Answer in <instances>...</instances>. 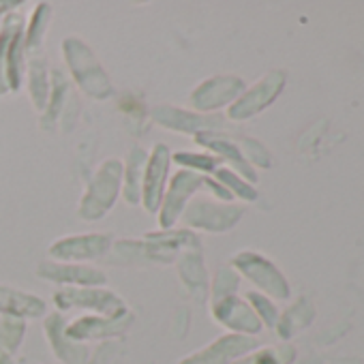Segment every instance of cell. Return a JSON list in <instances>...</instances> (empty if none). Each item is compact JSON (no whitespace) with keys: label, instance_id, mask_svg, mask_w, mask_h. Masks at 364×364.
Returning <instances> with one entry per match:
<instances>
[{"label":"cell","instance_id":"obj_25","mask_svg":"<svg viewBox=\"0 0 364 364\" xmlns=\"http://www.w3.org/2000/svg\"><path fill=\"white\" fill-rule=\"evenodd\" d=\"M240 283V274L232 266H223L217 270L215 279L210 281V300H219L225 296H236Z\"/></svg>","mask_w":364,"mask_h":364},{"label":"cell","instance_id":"obj_19","mask_svg":"<svg viewBox=\"0 0 364 364\" xmlns=\"http://www.w3.org/2000/svg\"><path fill=\"white\" fill-rule=\"evenodd\" d=\"M26 84H28L33 107L39 114H43L46 105H48V99H50V88H52V71H50L48 60L43 56H39V54H31L28 56Z\"/></svg>","mask_w":364,"mask_h":364},{"label":"cell","instance_id":"obj_8","mask_svg":"<svg viewBox=\"0 0 364 364\" xmlns=\"http://www.w3.org/2000/svg\"><path fill=\"white\" fill-rule=\"evenodd\" d=\"M245 92V80L238 75H213L200 82L189 95V109L198 114H215L230 107Z\"/></svg>","mask_w":364,"mask_h":364},{"label":"cell","instance_id":"obj_9","mask_svg":"<svg viewBox=\"0 0 364 364\" xmlns=\"http://www.w3.org/2000/svg\"><path fill=\"white\" fill-rule=\"evenodd\" d=\"M171 176V148L163 141L154 144L148 150V163L144 171V185H141V208L148 215H156L163 193L167 189V182Z\"/></svg>","mask_w":364,"mask_h":364},{"label":"cell","instance_id":"obj_27","mask_svg":"<svg viewBox=\"0 0 364 364\" xmlns=\"http://www.w3.org/2000/svg\"><path fill=\"white\" fill-rule=\"evenodd\" d=\"M22 5L24 3H20V0H0V18H5L11 11H18Z\"/></svg>","mask_w":364,"mask_h":364},{"label":"cell","instance_id":"obj_12","mask_svg":"<svg viewBox=\"0 0 364 364\" xmlns=\"http://www.w3.org/2000/svg\"><path fill=\"white\" fill-rule=\"evenodd\" d=\"M210 313L215 321L230 330V334H257L262 328L259 317L247 302V298L225 296L219 300H210Z\"/></svg>","mask_w":364,"mask_h":364},{"label":"cell","instance_id":"obj_10","mask_svg":"<svg viewBox=\"0 0 364 364\" xmlns=\"http://www.w3.org/2000/svg\"><path fill=\"white\" fill-rule=\"evenodd\" d=\"M232 268L238 274H242L245 279H249L257 289H262L268 296L287 298V294H289L287 281L283 279L279 268L255 251H240L238 255H234Z\"/></svg>","mask_w":364,"mask_h":364},{"label":"cell","instance_id":"obj_15","mask_svg":"<svg viewBox=\"0 0 364 364\" xmlns=\"http://www.w3.org/2000/svg\"><path fill=\"white\" fill-rule=\"evenodd\" d=\"M255 341L245 334H223L217 341H213L208 347L187 355L178 364H232L242 353H247Z\"/></svg>","mask_w":364,"mask_h":364},{"label":"cell","instance_id":"obj_22","mask_svg":"<svg viewBox=\"0 0 364 364\" xmlns=\"http://www.w3.org/2000/svg\"><path fill=\"white\" fill-rule=\"evenodd\" d=\"M171 165H178V169H187L200 176H213L221 167V161L206 150H178L171 152Z\"/></svg>","mask_w":364,"mask_h":364},{"label":"cell","instance_id":"obj_4","mask_svg":"<svg viewBox=\"0 0 364 364\" xmlns=\"http://www.w3.org/2000/svg\"><path fill=\"white\" fill-rule=\"evenodd\" d=\"M242 217V208L234 202H219L215 198L196 196L187 210L182 213L180 223L191 232H206V234H225L238 225Z\"/></svg>","mask_w":364,"mask_h":364},{"label":"cell","instance_id":"obj_26","mask_svg":"<svg viewBox=\"0 0 364 364\" xmlns=\"http://www.w3.org/2000/svg\"><path fill=\"white\" fill-rule=\"evenodd\" d=\"M247 302L251 304V309L255 311L259 321H264L268 326L277 323V309H274V304L266 296H262L257 291H251V294H247Z\"/></svg>","mask_w":364,"mask_h":364},{"label":"cell","instance_id":"obj_28","mask_svg":"<svg viewBox=\"0 0 364 364\" xmlns=\"http://www.w3.org/2000/svg\"><path fill=\"white\" fill-rule=\"evenodd\" d=\"M0 20H3V18H0Z\"/></svg>","mask_w":364,"mask_h":364},{"label":"cell","instance_id":"obj_6","mask_svg":"<svg viewBox=\"0 0 364 364\" xmlns=\"http://www.w3.org/2000/svg\"><path fill=\"white\" fill-rule=\"evenodd\" d=\"M114 249V236L109 232H90V234H73L58 238L48 247V255L54 262L67 264H92L103 259Z\"/></svg>","mask_w":364,"mask_h":364},{"label":"cell","instance_id":"obj_16","mask_svg":"<svg viewBox=\"0 0 364 364\" xmlns=\"http://www.w3.org/2000/svg\"><path fill=\"white\" fill-rule=\"evenodd\" d=\"M176 266H178V277L182 285L187 287L191 298L202 302L210 296V281H208V270H206L202 249H191V251L180 253L176 259Z\"/></svg>","mask_w":364,"mask_h":364},{"label":"cell","instance_id":"obj_2","mask_svg":"<svg viewBox=\"0 0 364 364\" xmlns=\"http://www.w3.org/2000/svg\"><path fill=\"white\" fill-rule=\"evenodd\" d=\"M63 56L67 60V67H69L75 84L88 97H92L97 101L112 97V92H114L112 82L86 41H82L80 37H67L63 41Z\"/></svg>","mask_w":364,"mask_h":364},{"label":"cell","instance_id":"obj_23","mask_svg":"<svg viewBox=\"0 0 364 364\" xmlns=\"http://www.w3.org/2000/svg\"><path fill=\"white\" fill-rule=\"evenodd\" d=\"M213 178H215L217 182H221V185L228 189V193H230L234 200L240 198V200L253 202V200L257 198V191L251 187V182H247L242 176H238L236 171L228 169L225 165H221V167L213 173Z\"/></svg>","mask_w":364,"mask_h":364},{"label":"cell","instance_id":"obj_5","mask_svg":"<svg viewBox=\"0 0 364 364\" xmlns=\"http://www.w3.org/2000/svg\"><path fill=\"white\" fill-rule=\"evenodd\" d=\"M200 191H204V176L187 169L171 171L161 206L156 210L159 230H173L180 223V217L187 210L189 202L200 196Z\"/></svg>","mask_w":364,"mask_h":364},{"label":"cell","instance_id":"obj_14","mask_svg":"<svg viewBox=\"0 0 364 364\" xmlns=\"http://www.w3.org/2000/svg\"><path fill=\"white\" fill-rule=\"evenodd\" d=\"M46 315H48V302L41 296L14 287L9 283H0V317L28 321V319H41Z\"/></svg>","mask_w":364,"mask_h":364},{"label":"cell","instance_id":"obj_7","mask_svg":"<svg viewBox=\"0 0 364 364\" xmlns=\"http://www.w3.org/2000/svg\"><path fill=\"white\" fill-rule=\"evenodd\" d=\"M150 118L156 127L198 137L202 133H221L223 118L217 114H198L189 107H178L169 103H159L150 109Z\"/></svg>","mask_w":364,"mask_h":364},{"label":"cell","instance_id":"obj_11","mask_svg":"<svg viewBox=\"0 0 364 364\" xmlns=\"http://www.w3.org/2000/svg\"><path fill=\"white\" fill-rule=\"evenodd\" d=\"M37 277L58 287H107L105 270L95 264H67L43 259L37 266Z\"/></svg>","mask_w":364,"mask_h":364},{"label":"cell","instance_id":"obj_21","mask_svg":"<svg viewBox=\"0 0 364 364\" xmlns=\"http://www.w3.org/2000/svg\"><path fill=\"white\" fill-rule=\"evenodd\" d=\"M52 5L48 3H39L33 11V16L26 20V26H24V46L28 50V56L31 54H37L43 46V39L48 35V26L52 22Z\"/></svg>","mask_w":364,"mask_h":364},{"label":"cell","instance_id":"obj_18","mask_svg":"<svg viewBox=\"0 0 364 364\" xmlns=\"http://www.w3.org/2000/svg\"><path fill=\"white\" fill-rule=\"evenodd\" d=\"M122 200L129 206H139L141 204V185H144V171L148 163V150L141 146H133L122 161Z\"/></svg>","mask_w":364,"mask_h":364},{"label":"cell","instance_id":"obj_17","mask_svg":"<svg viewBox=\"0 0 364 364\" xmlns=\"http://www.w3.org/2000/svg\"><path fill=\"white\" fill-rule=\"evenodd\" d=\"M131 323V315L118 317V319H107L101 315H82L77 319H73L71 323H67L65 334L80 343V341H92V338H105V336H114L120 334L129 328Z\"/></svg>","mask_w":364,"mask_h":364},{"label":"cell","instance_id":"obj_3","mask_svg":"<svg viewBox=\"0 0 364 364\" xmlns=\"http://www.w3.org/2000/svg\"><path fill=\"white\" fill-rule=\"evenodd\" d=\"M52 300L58 311H86L107 319L129 315L127 300L109 287H58Z\"/></svg>","mask_w":364,"mask_h":364},{"label":"cell","instance_id":"obj_1","mask_svg":"<svg viewBox=\"0 0 364 364\" xmlns=\"http://www.w3.org/2000/svg\"><path fill=\"white\" fill-rule=\"evenodd\" d=\"M122 169L124 163L116 156L97 165L77 204V217L82 221H99L116 206L122 193Z\"/></svg>","mask_w":364,"mask_h":364},{"label":"cell","instance_id":"obj_20","mask_svg":"<svg viewBox=\"0 0 364 364\" xmlns=\"http://www.w3.org/2000/svg\"><path fill=\"white\" fill-rule=\"evenodd\" d=\"M24 24H26V18L20 11H11L0 20V97L11 95L9 84H7V50H9L11 39L24 28Z\"/></svg>","mask_w":364,"mask_h":364},{"label":"cell","instance_id":"obj_13","mask_svg":"<svg viewBox=\"0 0 364 364\" xmlns=\"http://www.w3.org/2000/svg\"><path fill=\"white\" fill-rule=\"evenodd\" d=\"M283 88V75L281 73H268L262 82H257L255 86H251L249 90H245L230 107H228V118L230 120H249L255 114H259L262 109H266L274 97L281 92Z\"/></svg>","mask_w":364,"mask_h":364},{"label":"cell","instance_id":"obj_24","mask_svg":"<svg viewBox=\"0 0 364 364\" xmlns=\"http://www.w3.org/2000/svg\"><path fill=\"white\" fill-rule=\"evenodd\" d=\"M24 334H26V321L0 317V351L11 355L22 345Z\"/></svg>","mask_w":364,"mask_h":364}]
</instances>
